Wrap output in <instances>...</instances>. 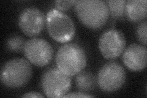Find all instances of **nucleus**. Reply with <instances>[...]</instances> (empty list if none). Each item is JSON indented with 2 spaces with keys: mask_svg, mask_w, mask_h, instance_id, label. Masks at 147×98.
Returning <instances> with one entry per match:
<instances>
[{
  "mask_svg": "<svg viewBox=\"0 0 147 98\" xmlns=\"http://www.w3.org/2000/svg\"><path fill=\"white\" fill-rule=\"evenodd\" d=\"M75 11L79 20L91 29L103 27L110 16L106 3L100 0L77 1Z\"/></svg>",
  "mask_w": 147,
  "mask_h": 98,
  "instance_id": "f257e3e1",
  "label": "nucleus"
},
{
  "mask_svg": "<svg viewBox=\"0 0 147 98\" xmlns=\"http://www.w3.org/2000/svg\"><path fill=\"white\" fill-rule=\"evenodd\" d=\"M57 67L68 76L77 75L86 65V56L82 47L75 43L63 44L56 55Z\"/></svg>",
  "mask_w": 147,
  "mask_h": 98,
  "instance_id": "f03ea898",
  "label": "nucleus"
},
{
  "mask_svg": "<svg viewBox=\"0 0 147 98\" xmlns=\"http://www.w3.org/2000/svg\"><path fill=\"white\" fill-rule=\"evenodd\" d=\"M33 74L31 65L24 58H17L8 61L1 69L0 78L4 86L17 88L26 85Z\"/></svg>",
  "mask_w": 147,
  "mask_h": 98,
  "instance_id": "7ed1b4c3",
  "label": "nucleus"
},
{
  "mask_svg": "<svg viewBox=\"0 0 147 98\" xmlns=\"http://www.w3.org/2000/svg\"><path fill=\"white\" fill-rule=\"evenodd\" d=\"M46 26L49 35L58 43H67L75 36L76 26L71 18L57 9L47 12Z\"/></svg>",
  "mask_w": 147,
  "mask_h": 98,
  "instance_id": "20e7f679",
  "label": "nucleus"
},
{
  "mask_svg": "<svg viewBox=\"0 0 147 98\" xmlns=\"http://www.w3.org/2000/svg\"><path fill=\"white\" fill-rule=\"evenodd\" d=\"M41 86L48 97H63L71 87V78L56 66L46 69L41 78Z\"/></svg>",
  "mask_w": 147,
  "mask_h": 98,
  "instance_id": "39448f33",
  "label": "nucleus"
},
{
  "mask_svg": "<svg viewBox=\"0 0 147 98\" xmlns=\"http://www.w3.org/2000/svg\"><path fill=\"white\" fill-rule=\"evenodd\" d=\"M126 78V71L121 65L116 62H110L100 69L97 83L101 90L105 92H114L124 85Z\"/></svg>",
  "mask_w": 147,
  "mask_h": 98,
  "instance_id": "423d86ee",
  "label": "nucleus"
},
{
  "mask_svg": "<svg viewBox=\"0 0 147 98\" xmlns=\"http://www.w3.org/2000/svg\"><path fill=\"white\" fill-rule=\"evenodd\" d=\"M24 55L29 62L38 67L49 64L53 57V49L47 41L34 38L26 41Z\"/></svg>",
  "mask_w": 147,
  "mask_h": 98,
  "instance_id": "0eeeda50",
  "label": "nucleus"
},
{
  "mask_svg": "<svg viewBox=\"0 0 147 98\" xmlns=\"http://www.w3.org/2000/svg\"><path fill=\"white\" fill-rule=\"evenodd\" d=\"M126 45L125 36L118 30L110 29L104 31L99 39V49L103 57L114 59L124 52Z\"/></svg>",
  "mask_w": 147,
  "mask_h": 98,
  "instance_id": "6e6552de",
  "label": "nucleus"
},
{
  "mask_svg": "<svg viewBox=\"0 0 147 98\" xmlns=\"http://www.w3.org/2000/svg\"><path fill=\"white\" fill-rule=\"evenodd\" d=\"M45 23L43 12L34 7L24 9L18 17V26L25 34L30 37L39 35L44 29Z\"/></svg>",
  "mask_w": 147,
  "mask_h": 98,
  "instance_id": "1a4fd4ad",
  "label": "nucleus"
},
{
  "mask_svg": "<svg viewBox=\"0 0 147 98\" xmlns=\"http://www.w3.org/2000/svg\"><path fill=\"white\" fill-rule=\"evenodd\" d=\"M122 58L129 70L134 72L142 71L146 66V47L137 44H131L124 50Z\"/></svg>",
  "mask_w": 147,
  "mask_h": 98,
  "instance_id": "9d476101",
  "label": "nucleus"
},
{
  "mask_svg": "<svg viewBox=\"0 0 147 98\" xmlns=\"http://www.w3.org/2000/svg\"><path fill=\"white\" fill-rule=\"evenodd\" d=\"M126 18L131 22H141L147 16V1L146 0L126 1L125 6Z\"/></svg>",
  "mask_w": 147,
  "mask_h": 98,
  "instance_id": "9b49d317",
  "label": "nucleus"
},
{
  "mask_svg": "<svg viewBox=\"0 0 147 98\" xmlns=\"http://www.w3.org/2000/svg\"><path fill=\"white\" fill-rule=\"evenodd\" d=\"M75 84L77 89L80 92L88 94L95 90L97 78L90 72L81 71L77 74Z\"/></svg>",
  "mask_w": 147,
  "mask_h": 98,
  "instance_id": "f8f14e48",
  "label": "nucleus"
},
{
  "mask_svg": "<svg viewBox=\"0 0 147 98\" xmlns=\"http://www.w3.org/2000/svg\"><path fill=\"white\" fill-rule=\"evenodd\" d=\"M110 15L114 19L117 20H125L126 19L125 13V6L126 1L125 0H108L105 1Z\"/></svg>",
  "mask_w": 147,
  "mask_h": 98,
  "instance_id": "ddd939ff",
  "label": "nucleus"
},
{
  "mask_svg": "<svg viewBox=\"0 0 147 98\" xmlns=\"http://www.w3.org/2000/svg\"><path fill=\"white\" fill-rule=\"evenodd\" d=\"M25 43V40L22 36L15 34L7 39L6 47L9 52L19 53L24 51Z\"/></svg>",
  "mask_w": 147,
  "mask_h": 98,
  "instance_id": "4468645a",
  "label": "nucleus"
},
{
  "mask_svg": "<svg viewBox=\"0 0 147 98\" xmlns=\"http://www.w3.org/2000/svg\"><path fill=\"white\" fill-rule=\"evenodd\" d=\"M147 22L146 20L141 22L136 28V36L140 43L146 47V45Z\"/></svg>",
  "mask_w": 147,
  "mask_h": 98,
  "instance_id": "2eb2a0df",
  "label": "nucleus"
},
{
  "mask_svg": "<svg viewBox=\"0 0 147 98\" xmlns=\"http://www.w3.org/2000/svg\"><path fill=\"white\" fill-rule=\"evenodd\" d=\"M77 1H55L56 9L58 11L64 12L67 11L73 7L75 6Z\"/></svg>",
  "mask_w": 147,
  "mask_h": 98,
  "instance_id": "dca6fc26",
  "label": "nucleus"
},
{
  "mask_svg": "<svg viewBox=\"0 0 147 98\" xmlns=\"http://www.w3.org/2000/svg\"><path fill=\"white\" fill-rule=\"evenodd\" d=\"M93 95H90L86 93L82 92H76V93H67L64 95L63 97H93Z\"/></svg>",
  "mask_w": 147,
  "mask_h": 98,
  "instance_id": "f3484780",
  "label": "nucleus"
},
{
  "mask_svg": "<svg viewBox=\"0 0 147 98\" xmlns=\"http://www.w3.org/2000/svg\"><path fill=\"white\" fill-rule=\"evenodd\" d=\"M22 97H44V96L38 92H28L24 94Z\"/></svg>",
  "mask_w": 147,
  "mask_h": 98,
  "instance_id": "a211bd4d",
  "label": "nucleus"
}]
</instances>
